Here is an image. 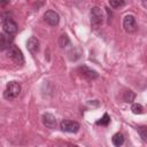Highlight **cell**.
Segmentation results:
<instances>
[{
  "instance_id": "6da1fadb",
  "label": "cell",
  "mask_w": 147,
  "mask_h": 147,
  "mask_svg": "<svg viewBox=\"0 0 147 147\" xmlns=\"http://www.w3.org/2000/svg\"><path fill=\"white\" fill-rule=\"evenodd\" d=\"M20 93H21V85L17 82L13 80V82H9L6 85V88H5V92H3V96L7 100H11V99H15L16 96H18Z\"/></svg>"
},
{
  "instance_id": "7a4b0ae2",
  "label": "cell",
  "mask_w": 147,
  "mask_h": 147,
  "mask_svg": "<svg viewBox=\"0 0 147 147\" xmlns=\"http://www.w3.org/2000/svg\"><path fill=\"white\" fill-rule=\"evenodd\" d=\"M91 15V25L93 29H98L103 22V14L99 7H93L90 11Z\"/></svg>"
},
{
  "instance_id": "3957f363",
  "label": "cell",
  "mask_w": 147,
  "mask_h": 147,
  "mask_svg": "<svg viewBox=\"0 0 147 147\" xmlns=\"http://www.w3.org/2000/svg\"><path fill=\"white\" fill-rule=\"evenodd\" d=\"M8 56L16 63V64H23L24 63V56L21 52V49L15 46V45H11L9 48H8Z\"/></svg>"
},
{
  "instance_id": "277c9868",
  "label": "cell",
  "mask_w": 147,
  "mask_h": 147,
  "mask_svg": "<svg viewBox=\"0 0 147 147\" xmlns=\"http://www.w3.org/2000/svg\"><path fill=\"white\" fill-rule=\"evenodd\" d=\"M60 126H61V130L64 131V132H69V133H76L78 132L80 125L78 122H75V121H70V119H63L61 123H60Z\"/></svg>"
},
{
  "instance_id": "5b68a950",
  "label": "cell",
  "mask_w": 147,
  "mask_h": 147,
  "mask_svg": "<svg viewBox=\"0 0 147 147\" xmlns=\"http://www.w3.org/2000/svg\"><path fill=\"white\" fill-rule=\"evenodd\" d=\"M123 28L126 32L132 33L137 30V22H136V17L133 15H126L123 20Z\"/></svg>"
},
{
  "instance_id": "8992f818",
  "label": "cell",
  "mask_w": 147,
  "mask_h": 147,
  "mask_svg": "<svg viewBox=\"0 0 147 147\" xmlns=\"http://www.w3.org/2000/svg\"><path fill=\"white\" fill-rule=\"evenodd\" d=\"M77 71H78V74H80L83 77H85V78L88 79V80L96 79V78L99 77V74H98L95 70L88 68L87 65H82V67H79V68L77 69Z\"/></svg>"
},
{
  "instance_id": "52a82bcc",
  "label": "cell",
  "mask_w": 147,
  "mask_h": 147,
  "mask_svg": "<svg viewBox=\"0 0 147 147\" xmlns=\"http://www.w3.org/2000/svg\"><path fill=\"white\" fill-rule=\"evenodd\" d=\"M44 20H45V22H46L47 24H49V25H52V26H55V25H57L59 22H60V16H59V14H57L56 11H54V10H47V11L44 14Z\"/></svg>"
},
{
  "instance_id": "ba28073f",
  "label": "cell",
  "mask_w": 147,
  "mask_h": 147,
  "mask_svg": "<svg viewBox=\"0 0 147 147\" xmlns=\"http://www.w3.org/2000/svg\"><path fill=\"white\" fill-rule=\"evenodd\" d=\"M2 30H3L5 33L13 36V34L17 31V24H16L13 20H10V18L5 20V21L2 22Z\"/></svg>"
},
{
  "instance_id": "9c48e42d",
  "label": "cell",
  "mask_w": 147,
  "mask_h": 147,
  "mask_svg": "<svg viewBox=\"0 0 147 147\" xmlns=\"http://www.w3.org/2000/svg\"><path fill=\"white\" fill-rule=\"evenodd\" d=\"M42 123L48 129H55L56 127V119L49 113H46V114L42 115Z\"/></svg>"
},
{
  "instance_id": "30bf717a",
  "label": "cell",
  "mask_w": 147,
  "mask_h": 147,
  "mask_svg": "<svg viewBox=\"0 0 147 147\" xmlns=\"http://www.w3.org/2000/svg\"><path fill=\"white\" fill-rule=\"evenodd\" d=\"M26 47L30 53L36 54L39 51V40L36 37H30L26 41Z\"/></svg>"
},
{
  "instance_id": "8fae6325",
  "label": "cell",
  "mask_w": 147,
  "mask_h": 147,
  "mask_svg": "<svg viewBox=\"0 0 147 147\" xmlns=\"http://www.w3.org/2000/svg\"><path fill=\"white\" fill-rule=\"evenodd\" d=\"M11 41H13L11 34L1 33V34H0V48H1V51H5L6 48H9Z\"/></svg>"
},
{
  "instance_id": "7c38bea8",
  "label": "cell",
  "mask_w": 147,
  "mask_h": 147,
  "mask_svg": "<svg viewBox=\"0 0 147 147\" xmlns=\"http://www.w3.org/2000/svg\"><path fill=\"white\" fill-rule=\"evenodd\" d=\"M111 141H113V144H114L115 146H117V147H118V146H122L123 142H124V136H123V133H121V132L115 133V134L113 136Z\"/></svg>"
},
{
  "instance_id": "4fadbf2b",
  "label": "cell",
  "mask_w": 147,
  "mask_h": 147,
  "mask_svg": "<svg viewBox=\"0 0 147 147\" xmlns=\"http://www.w3.org/2000/svg\"><path fill=\"white\" fill-rule=\"evenodd\" d=\"M134 98H136V94H134V92H132L131 90L125 91L124 94H123V100H124L125 102H129V103H132L133 100H134Z\"/></svg>"
},
{
  "instance_id": "5bb4252c",
  "label": "cell",
  "mask_w": 147,
  "mask_h": 147,
  "mask_svg": "<svg viewBox=\"0 0 147 147\" xmlns=\"http://www.w3.org/2000/svg\"><path fill=\"white\" fill-rule=\"evenodd\" d=\"M109 123H110V117H109V115H108L107 113H105L103 116L96 122V125H103V126H107Z\"/></svg>"
},
{
  "instance_id": "9a60e30c",
  "label": "cell",
  "mask_w": 147,
  "mask_h": 147,
  "mask_svg": "<svg viewBox=\"0 0 147 147\" xmlns=\"http://www.w3.org/2000/svg\"><path fill=\"white\" fill-rule=\"evenodd\" d=\"M140 137L142 138L144 141H147V126H138L137 127Z\"/></svg>"
},
{
  "instance_id": "2e32d148",
  "label": "cell",
  "mask_w": 147,
  "mask_h": 147,
  "mask_svg": "<svg viewBox=\"0 0 147 147\" xmlns=\"http://www.w3.org/2000/svg\"><path fill=\"white\" fill-rule=\"evenodd\" d=\"M108 1H109L110 6L113 8H119V7L124 6V3H125L126 0H108Z\"/></svg>"
},
{
  "instance_id": "e0dca14e",
  "label": "cell",
  "mask_w": 147,
  "mask_h": 147,
  "mask_svg": "<svg viewBox=\"0 0 147 147\" xmlns=\"http://www.w3.org/2000/svg\"><path fill=\"white\" fill-rule=\"evenodd\" d=\"M131 110H132L133 114H141V113L144 111V108H142V106L139 105V103H133L132 107H131Z\"/></svg>"
},
{
  "instance_id": "ac0fdd59",
  "label": "cell",
  "mask_w": 147,
  "mask_h": 147,
  "mask_svg": "<svg viewBox=\"0 0 147 147\" xmlns=\"http://www.w3.org/2000/svg\"><path fill=\"white\" fill-rule=\"evenodd\" d=\"M59 44H60L61 47H64L65 45L70 44V40H69L68 36H67V34H62V36L60 37V39H59Z\"/></svg>"
},
{
  "instance_id": "d6986e66",
  "label": "cell",
  "mask_w": 147,
  "mask_h": 147,
  "mask_svg": "<svg viewBox=\"0 0 147 147\" xmlns=\"http://www.w3.org/2000/svg\"><path fill=\"white\" fill-rule=\"evenodd\" d=\"M9 3V0H0V5H1V7H5L6 5H8Z\"/></svg>"
},
{
  "instance_id": "ffe728a7",
  "label": "cell",
  "mask_w": 147,
  "mask_h": 147,
  "mask_svg": "<svg viewBox=\"0 0 147 147\" xmlns=\"http://www.w3.org/2000/svg\"><path fill=\"white\" fill-rule=\"evenodd\" d=\"M144 3H145V6L147 7V0H144Z\"/></svg>"
}]
</instances>
